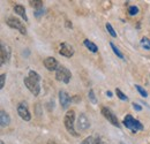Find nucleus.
Listing matches in <instances>:
<instances>
[{
  "instance_id": "obj_1",
  "label": "nucleus",
  "mask_w": 150,
  "mask_h": 144,
  "mask_svg": "<svg viewBox=\"0 0 150 144\" xmlns=\"http://www.w3.org/2000/svg\"><path fill=\"white\" fill-rule=\"evenodd\" d=\"M25 87L34 96H38L40 92V76L37 72L30 71L28 76L23 80Z\"/></svg>"
},
{
  "instance_id": "obj_2",
  "label": "nucleus",
  "mask_w": 150,
  "mask_h": 144,
  "mask_svg": "<svg viewBox=\"0 0 150 144\" xmlns=\"http://www.w3.org/2000/svg\"><path fill=\"white\" fill-rule=\"evenodd\" d=\"M74 124H75V111L74 109H71V111H68V112L65 114L64 125H65L67 131H68L71 135H73V136H79V134H77L76 130H75Z\"/></svg>"
},
{
  "instance_id": "obj_3",
  "label": "nucleus",
  "mask_w": 150,
  "mask_h": 144,
  "mask_svg": "<svg viewBox=\"0 0 150 144\" xmlns=\"http://www.w3.org/2000/svg\"><path fill=\"white\" fill-rule=\"evenodd\" d=\"M122 124H124V126L126 127V128H128L129 130H132V133H137V131H140V130L143 129V125L139 120L134 119L129 114L125 116Z\"/></svg>"
},
{
  "instance_id": "obj_4",
  "label": "nucleus",
  "mask_w": 150,
  "mask_h": 144,
  "mask_svg": "<svg viewBox=\"0 0 150 144\" xmlns=\"http://www.w3.org/2000/svg\"><path fill=\"white\" fill-rule=\"evenodd\" d=\"M71 77H72V73L69 69H67L66 67L64 66H59L58 69L56 71V78L60 82H64V83H69L71 81Z\"/></svg>"
},
{
  "instance_id": "obj_5",
  "label": "nucleus",
  "mask_w": 150,
  "mask_h": 144,
  "mask_svg": "<svg viewBox=\"0 0 150 144\" xmlns=\"http://www.w3.org/2000/svg\"><path fill=\"white\" fill-rule=\"evenodd\" d=\"M6 23L12 28V29H15V30H19L22 35H25L27 34V29L23 25V23L15 18H8L6 20Z\"/></svg>"
},
{
  "instance_id": "obj_6",
  "label": "nucleus",
  "mask_w": 150,
  "mask_h": 144,
  "mask_svg": "<svg viewBox=\"0 0 150 144\" xmlns=\"http://www.w3.org/2000/svg\"><path fill=\"white\" fill-rule=\"evenodd\" d=\"M102 114L104 115V118L105 119H108V121L109 122H111L113 126L115 127H120V124H119V121H118V119H117V116H115V114L113 113L112 111L110 109L109 107H102Z\"/></svg>"
},
{
  "instance_id": "obj_7",
  "label": "nucleus",
  "mask_w": 150,
  "mask_h": 144,
  "mask_svg": "<svg viewBox=\"0 0 150 144\" xmlns=\"http://www.w3.org/2000/svg\"><path fill=\"white\" fill-rule=\"evenodd\" d=\"M18 113H19L20 118L24 121H30L31 120V114L29 112V108L27 103H20L18 106Z\"/></svg>"
},
{
  "instance_id": "obj_8",
  "label": "nucleus",
  "mask_w": 150,
  "mask_h": 144,
  "mask_svg": "<svg viewBox=\"0 0 150 144\" xmlns=\"http://www.w3.org/2000/svg\"><path fill=\"white\" fill-rule=\"evenodd\" d=\"M72 100L73 99L71 98V96L65 90L59 91V102H60V105H61V107L64 108V109H67V108L69 107Z\"/></svg>"
},
{
  "instance_id": "obj_9",
  "label": "nucleus",
  "mask_w": 150,
  "mask_h": 144,
  "mask_svg": "<svg viewBox=\"0 0 150 144\" xmlns=\"http://www.w3.org/2000/svg\"><path fill=\"white\" fill-rule=\"evenodd\" d=\"M74 49L72 45H69L68 43H61L60 44V49H59V53L61 54L62 56L66 58H71L74 55Z\"/></svg>"
},
{
  "instance_id": "obj_10",
  "label": "nucleus",
  "mask_w": 150,
  "mask_h": 144,
  "mask_svg": "<svg viewBox=\"0 0 150 144\" xmlns=\"http://www.w3.org/2000/svg\"><path fill=\"white\" fill-rule=\"evenodd\" d=\"M0 58H1L0 59L1 65L7 64L9 61V58H11V49L2 43H1V50H0Z\"/></svg>"
},
{
  "instance_id": "obj_11",
  "label": "nucleus",
  "mask_w": 150,
  "mask_h": 144,
  "mask_svg": "<svg viewBox=\"0 0 150 144\" xmlns=\"http://www.w3.org/2000/svg\"><path fill=\"white\" fill-rule=\"evenodd\" d=\"M89 127H90L89 119L87 118V115L84 113H81L80 116H79V119H77V128H79V130H82L83 131V130H87Z\"/></svg>"
},
{
  "instance_id": "obj_12",
  "label": "nucleus",
  "mask_w": 150,
  "mask_h": 144,
  "mask_svg": "<svg viewBox=\"0 0 150 144\" xmlns=\"http://www.w3.org/2000/svg\"><path fill=\"white\" fill-rule=\"evenodd\" d=\"M43 62H44L45 68H46L47 71H50V72L57 71V69H58V67H59L58 61H57L53 56H47V58H45Z\"/></svg>"
},
{
  "instance_id": "obj_13",
  "label": "nucleus",
  "mask_w": 150,
  "mask_h": 144,
  "mask_svg": "<svg viewBox=\"0 0 150 144\" xmlns=\"http://www.w3.org/2000/svg\"><path fill=\"white\" fill-rule=\"evenodd\" d=\"M9 124H11V116L8 115L7 112L1 109V112H0V125H1V127H7Z\"/></svg>"
},
{
  "instance_id": "obj_14",
  "label": "nucleus",
  "mask_w": 150,
  "mask_h": 144,
  "mask_svg": "<svg viewBox=\"0 0 150 144\" xmlns=\"http://www.w3.org/2000/svg\"><path fill=\"white\" fill-rule=\"evenodd\" d=\"M14 11H15V13H16L18 15H20L24 21H28V16H27V13H25V8H24L22 5H15Z\"/></svg>"
},
{
  "instance_id": "obj_15",
  "label": "nucleus",
  "mask_w": 150,
  "mask_h": 144,
  "mask_svg": "<svg viewBox=\"0 0 150 144\" xmlns=\"http://www.w3.org/2000/svg\"><path fill=\"white\" fill-rule=\"evenodd\" d=\"M83 44H84V46H86L89 51H91L93 53H96V52L98 51V47L96 46V44H94L93 42H90V40H88V39H84Z\"/></svg>"
},
{
  "instance_id": "obj_16",
  "label": "nucleus",
  "mask_w": 150,
  "mask_h": 144,
  "mask_svg": "<svg viewBox=\"0 0 150 144\" xmlns=\"http://www.w3.org/2000/svg\"><path fill=\"white\" fill-rule=\"evenodd\" d=\"M110 46H111V49H112V51L114 52V54H117V56H118V58H120V59H122V60L125 59V58H124V54L120 52V50H119V49L113 44L112 42L110 43Z\"/></svg>"
},
{
  "instance_id": "obj_17",
  "label": "nucleus",
  "mask_w": 150,
  "mask_h": 144,
  "mask_svg": "<svg viewBox=\"0 0 150 144\" xmlns=\"http://www.w3.org/2000/svg\"><path fill=\"white\" fill-rule=\"evenodd\" d=\"M141 46L144 49V50H148L150 51V39L147 38V37H143L141 39Z\"/></svg>"
},
{
  "instance_id": "obj_18",
  "label": "nucleus",
  "mask_w": 150,
  "mask_h": 144,
  "mask_svg": "<svg viewBox=\"0 0 150 144\" xmlns=\"http://www.w3.org/2000/svg\"><path fill=\"white\" fill-rule=\"evenodd\" d=\"M29 2H30V6L36 8V9H40L43 7V1L42 0H31Z\"/></svg>"
},
{
  "instance_id": "obj_19",
  "label": "nucleus",
  "mask_w": 150,
  "mask_h": 144,
  "mask_svg": "<svg viewBox=\"0 0 150 144\" xmlns=\"http://www.w3.org/2000/svg\"><path fill=\"white\" fill-rule=\"evenodd\" d=\"M115 95L118 96L119 99H121V100H124V102H127V100H128V97H127L122 91L120 90V89H115Z\"/></svg>"
},
{
  "instance_id": "obj_20",
  "label": "nucleus",
  "mask_w": 150,
  "mask_h": 144,
  "mask_svg": "<svg viewBox=\"0 0 150 144\" xmlns=\"http://www.w3.org/2000/svg\"><path fill=\"white\" fill-rule=\"evenodd\" d=\"M135 89L139 91V93H140L142 97H144V98H146V97H148V92L144 90V89H143L141 85H137V84H135Z\"/></svg>"
},
{
  "instance_id": "obj_21",
  "label": "nucleus",
  "mask_w": 150,
  "mask_h": 144,
  "mask_svg": "<svg viewBox=\"0 0 150 144\" xmlns=\"http://www.w3.org/2000/svg\"><path fill=\"white\" fill-rule=\"evenodd\" d=\"M137 13H139V8H137V6H129V7H128V14H129L131 16L136 15Z\"/></svg>"
},
{
  "instance_id": "obj_22",
  "label": "nucleus",
  "mask_w": 150,
  "mask_h": 144,
  "mask_svg": "<svg viewBox=\"0 0 150 144\" xmlns=\"http://www.w3.org/2000/svg\"><path fill=\"white\" fill-rule=\"evenodd\" d=\"M106 30H108V32H109L112 37H117V32L114 31L113 27L110 24V23H106Z\"/></svg>"
},
{
  "instance_id": "obj_23",
  "label": "nucleus",
  "mask_w": 150,
  "mask_h": 144,
  "mask_svg": "<svg viewBox=\"0 0 150 144\" xmlns=\"http://www.w3.org/2000/svg\"><path fill=\"white\" fill-rule=\"evenodd\" d=\"M88 97H89V99H90V102H91L93 104H97V99H96V96H95L94 90H89Z\"/></svg>"
},
{
  "instance_id": "obj_24",
  "label": "nucleus",
  "mask_w": 150,
  "mask_h": 144,
  "mask_svg": "<svg viewBox=\"0 0 150 144\" xmlns=\"http://www.w3.org/2000/svg\"><path fill=\"white\" fill-rule=\"evenodd\" d=\"M81 144H94V137H91V136L87 137L84 141H82Z\"/></svg>"
},
{
  "instance_id": "obj_25",
  "label": "nucleus",
  "mask_w": 150,
  "mask_h": 144,
  "mask_svg": "<svg viewBox=\"0 0 150 144\" xmlns=\"http://www.w3.org/2000/svg\"><path fill=\"white\" fill-rule=\"evenodd\" d=\"M5 80H6V74H1L0 75V88L2 89L5 85Z\"/></svg>"
},
{
  "instance_id": "obj_26",
  "label": "nucleus",
  "mask_w": 150,
  "mask_h": 144,
  "mask_svg": "<svg viewBox=\"0 0 150 144\" xmlns=\"http://www.w3.org/2000/svg\"><path fill=\"white\" fill-rule=\"evenodd\" d=\"M94 144H105V143H104V141L100 137H96V138H94Z\"/></svg>"
},
{
  "instance_id": "obj_27",
  "label": "nucleus",
  "mask_w": 150,
  "mask_h": 144,
  "mask_svg": "<svg viewBox=\"0 0 150 144\" xmlns=\"http://www.w3.org/2000/svg\"><path fill=\"white\" fill-rule=\"evenodd\" d=\"M133 107H134V109H135V111H139V112H140V111H142V107H141L140 105H137V104H135V103L133 104Z\"/></svg>"
},
{
  "instance_id": "obj_28",
  "label": "nucleus",
  "mask_w": 150,
  "mask_h": 144,
  "mask_svg": "<svg viewBox=\"0 0 150 144\" xmlns=\"http://www.w3.org/2000/svg\"><path fill=\"white\" fill-rule=\"evenodd\" d=\"M42 14H43V11H42V8H40V9H37V11H36V12H35V15H36V16H39V15H42Z\"/></svg>"
},
{
  "instance_id": "obj_29",
  "label": "nucleus",
  "mask_w": 150,
  "mask_h": 144,
  "mask_svg": "<svg viewBox=\"0 0 150 144\" xmlns=\"http://www.w3.org/2000/svg\"><path fill=\"white\" fill-rule=\"evenodd\" d=\"M66 27H68V28H72L73 25H72V22H69V21H66Z\"/></svg>"
},
{
  "instance_id": "obj_30",
  "label": "nucleus",
  "mask_w": 150,
  "mask_h": 144,
  "mask_svg": "<svg viewBox=\"0 0 150 144\" xmlns=\"http://www.w3.org/2000/svg\"><path fill=\"white\" fill-rule=\"evenodd\" d=\"M106 96H108V97H110V98H111V97H112L113 95H112V92H111V91H106Z\"/></svg>"
},
{
  "instance_id": "obj_31",
  "label": "nucleus",
  "mask_w": 150,
  "mask_h": 144,
  "mask_svg": "<svg viewBox=\"0 0 150 144\" xmlns=\"http://www.w3.org/2000/svg\"><path fill=\"white\" fill-rule=\"evenodd\" d=\"M0 144H5V143H4V141H0Z\"/></svg>"
},
{
  "instance_id": "obj_32",
  "label": "nucleus",
  "mask_w": 150,
  "mask_h": 144,
  "mask_svg": "<svg viewBox=\"0 0 150 144\" xmlns=\"http://www.w3.org/2000/svg\"><path fill=\"white\" fill-rule=\"evenodd\" d=\"M49 144H56V143H54V142H50Z\"/></svg>"
}]
</instances>
